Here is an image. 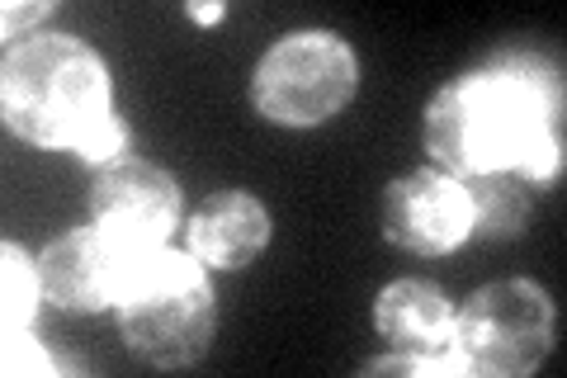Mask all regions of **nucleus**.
Returning a JSON list of instances; mask_svg holds the SVG:
<instances>
[{
	"label": "nucleus",
	"mask_w": 567,
	"mask_h": 378,
	"mask_svg": "<svg viewBox=\"0 0 567 378\" xmlns=\"http://www.w3.org/2000/svg\"><path fill=\"white\" fill-rule=\"evenodd\" d=\"M473 232L468 190L450 175H412L388 190V237L416 256H445Z\"/></svg>",
	"instance_id": "nucleus-8"
},
{
	"label": "nucleus",
	"mask_w": 567,
	"mask_h": 378,
	"mask_svg": "<svg viewBox=\"0 0 567 378\" xmlns=\"http://www.w3.org/2000/svg\"><path fill=\"white\" fill-rule=\"evenodd\" d=\"M48 355L24 331H6V374H48Z\"/></svg>",
	"instance_id": "nucleus-13"
},
{
	"label": "nucleus",
	"mask_w": 567,
	"mask_h": 378,
	"mask_svg": "<svg viewBox=\"0 0 567 378\" xmlns=\"http://www.w3.org/2000/svg\"><path fill=\"white\" fill-rule=\"evenodd\" d=\"M270 237V218L251 194H213L189 223V251L204 265L237 269Z\"/></svg>",
	"instance_id": "nucleus-10"
},
{
	"label": "nucleus",
	"mask_w": 567,
	"mask_h": 378,
	"mask_svg": "<svg viewBox=\"0 0 567 378\" xmlns=\"http://www.w3.org/2000/svg\"><path fill=\"white\" fill-rule=\"evenodd\" d=\"M118 321L128 350L152 365H189L194 355H204L213 336V289L204 260L181 256V251H156L123 289Z\"/></svg>",
	"instance_id": "nucleus-3"
},
{
	"label": "nucleus",
	"mask_w": 567,
	"mask_h": 378,
	"mask_svg": "<svg viewBox=\"0 0 567 378\" xmlns=\"http://www.w3.org/2000/svg\"><path fill=\"white\" fill-rule=\"evenodd\" d=\"M548 346H554V303L529 279L477 289L450 331L458 374H529Z\"/></svg>",
	"instance_id": "nucleus-4"
},
{
	"label": "nucleus",
	"mask_w": 567,
	"mask_h": 378,
	"mask_svg": "<svg viewBox=\"0 0 567 378\" xmlns=\"http://www.w3.org/2000/svg\"><path fill=\"white\" fill-rule=\"evenodd\" d=\"M118 152H123V123H118V119L100 123V129L76 147V156H81V161H95V166H110Z\"/></svg>",
	"instance_id": "nucleus-14"
},
{
	"label": "nucleus",
	"mask_w": 567,
	"mask_h": 378,
	"mask_svg": "<svg viewBox=\"0 0 567 378\" xmlns=\"http://www.w3.org/2000/svg\"><path fill=\"white\" fill-rule=\"evenodd\" d=\"M91 208H95V227L152 256V251L166 246V232L175 227L181 194H175V180L147 166V161H110L95 175Z\"/></svg>",
	"instance_id": "nucleus-7"
},
{
	"label": "nucleus",
	"mask_w": 567,
	"mask_h": 378,
	"mask_svg": "<svg viewBox=\"0 0 567 378\" xmlns=\"http://www.w3.org/2000/svg\"><path fill=\"white\" fill-rule=\"evenodd\" d=\"M0 256H6V331H24L29 317H33V298H39L43 279H39V269L24 260L20 246L6 242Z\"/></svg>",
	"instance_id": "nucleus-12"
},
{
	"label": "nucleus",
	"mask_w": 567,
	"mask_h": 378,
	"mask_svg": "<svg viewBox=\"0 0 567 378\" xmlns=\"http://www.w3.org/2000/svg\"><path fill=\"white\" fill-rule=\"evenodd\" d=\"M43 14H48V6H43V0H39V6H6V14H0V20H6V33H14V24H33V20H43Z\"/></svg>",
	"instance_id": "nucleus-15"
},
{
	"label": "nucleus",
	"mask_w": 567,
	"mask_h": 378,
	"mask_svg": "<svg viewBox=\"0 0 567 378\" xmlns=\"http://www.w3.org/2000/svg\"><path fill=\"white\" fill-rule=\"evenodd\" d=\"M189 14H194V20H204V24H213V20H218V14H223V6H194Z\"/></svg>",
	"instance_id": "nucleus-16"
},
{
	"label": "nucleus",
	"mask_w": 567,
	"mask_h": 378,
	"mask_svg": "<svg viewBox=\"0 0 567 378\" xmlns=\"http://www.w3.org/2000/svg\"><path fill=\"white\" fill-rule=\"evenodd\" d=\"M152 256L147 251L123 246L104 227H81V232H71V237H62L58 246L43 251L39 279L62 308H104V303L123 298V289H128L133 275Z\"/></svg>",
	"instance_id": "nucleus-6"
},
{
	"label": "nucleus",
	"mask_w": 567,
	"mask_h": 378,
	"mask_svg": "<svg viewBox=\"0 0 567 378\" xmlns=\"http://www.w3.org/2000/svg\"><path fill=\"white\" fill-rule=\"evenodd\" d=\"M468 204H473V227L487 237H511L525 223L529 194L520 175H473L468 185Z\"/></svg>",
	"instance_id": "nucleus-11"
},
{
	"label": "nucleus",
	"mask_w": 567,
	"mask_h": 378,
	"mask_svg": "<svg viewBox=\"0 0 567 378\" xmlns=\"http://www.w3.org/2000/svg\"><path fill=\"white\" fill-rule=\"evenodd\" d=\"M558 81L544 67L506 62L458 76L431 100L425 147L454 175H520L525 185L558 175Z\"/></svg>",
	"instance_id": "nucleus-1"
},
{
	"label": "nucleus",
	"mask_w": 567,
	"mask_h": 378,
	"mask_svg": "<svg viewBox=\"0 0 567 378\" xmlns=\"http://www.w3.org/2000/svg\"><path fill=\"white\" fill-rule=\"evenodd\" d=\"M354 81H360L354 52L336 33H289L256 67V110L275 123L303 129L341 114Z\"/></svg>",
	"instance_id": "nucleus-5"
},
{
	"label": "nucleus",
	"mask_w": 567,
	"mask_h": 378,
	"mask_svg": "<svg viewBox=\"0 0 567 378\" xmlns=\"http://www.w3.org/2000/svg\"><path fill=\"white\" fill-rule=\"evenodd\" d=\"M6 119L39 147L76 152L100 123H110V76L95 48L66 33L29 39L6 58Z\"/></svg>",
	"instance_id": "nucleus-2"
},
{
	"label": "nucleus",
	"mask_w": 567,
	"mask_h": 378,
	"mask_svg": "<svg viewBox=\"0 0 567 378\" xmlns=\"http://www.w3.org/2000/svg\"><path fill=\"white\" fill-rule=\"evenodd\" d=\"M379 331L393 340L402 355H421V359H440L445 374H458L454 355H450V331H454V313L445 294L435 284H421V279H402V284H388L379 294V308H374Z\"/></svg>",
	"instance_id": "nucleus-9"
}]
</instances>
